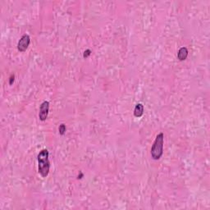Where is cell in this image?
I'll list each match as a JSON object with an SVG mask.
<instances>
[{
    "label": "cell",
    "instance_id": "7a4b0ae2",
    "mask_svg": "<svg viewBox=\"0 0 210 210\" xmlns=\"http://www.w3.org/2000/svg\"><path fill=\"white\" fill-rule=\"evenodd\" d=\"M164 133H159L156 136V139H155L154 142L151 148V156L154 160L159 159L163 155V153H164Z\"/></svg>",
    "mask_w": 210,
    "mask_h": 210
},
{
    "label": "cell",
    "instance_id": "9c48e42d",
    "mask_svg": "<svg viewBox=\"0 0 210 210\" xmlns=\"http://www.w3.org/2000/svg\"><path fill=\"white\" fill-rule=\"evenodd\" d=\"M10 79H11V80H10V81H9V84H10V85H12V81H14V76H11V78Z\"/></svg>",
    "mask_w": 210,
    "mask_h": 210
},
{
    "label": "cell",
    "instance_id": "6da1fadb",
    "mask_svg": "<svg viewBox=\"0 0 210 210\" xmlns=\"http://www.w3.org/2000/svg\"><path fill=\"white\" fill-rule=\"evenodd\" d=\"M50 163L49 160V151L43 149L38 154V169L39 173L43 177H46L49 173Z\"/></svg>",
    "mask_w": 210,
    "mask_h": 210
},
{
    "label": "cell",
    "instance_id": "8992f818",
    "mask_svg": "<svg viewBox=\"0 0 210 210\" xmlns=\"http://www.w3.org/2000/svg\"><path fill=\"white\" fill-rule=\"evenodd\" d=\"M144 113V106L142 103H138L134 109V115L136 117H141Z\"/></svg>",
    "mask_w": 210,
    "mask_h": 210
},
{
    "label": "cell",
    "instance_id": "ba28073f",
    "mask_svg": "<svg viewBox=\"0 0 210 210\" xmlns=\"http://www.w3.org/2000/svg\"><path fill=\"white\" fill-rule=\"evenodd\" d=\"M91 51L90 49H87V50H85V52H84V58H88L89 56L91 55Z\"/></svg>",
    "mask_w": 210,
    "mask_h": 210
},
{
    "label": "cell",
    "instance_id": "52a82bcc",
    "mask_svg": "<svg viewBox=\"0 0 210 210\" xmlns=\"http://www.w3.org/2000/svg\"><path fill=\"white\" fill-rule=\"evenodd\" d=\"M59 133L61 135H64L65 134V131H66V126L64 125V124H61V125L59 126Z\"/></svg>",
    "mask_w": 210,
    "mask_h": 210
},
{
    "label": "cell",
    "instance_id": "5b68a950",
    "mask_svg": "<svg viewBox=\"0 0 210 210\" xmlns=\"http://www.w3.org/2000/svg\"><path fill=\"white\" fill-rule=\"evenodd\" d=\"M187 56H188V50L186 47H182L181 48L177 53V58L179 60L183 61L185 59H186Z\"/></svg>",
    "mask_w": 210,
    "mask_h": 210
},
{
    "label": "cell",
    "instance_id": "277c9868",
    "mask_svg": "<svg viewBox=\"0 0 210 210\" xmlns=\"http://www.w3.org/2000/svg\"><path fill=\"white\" fill-rule=\"evenodd\" d=\"M30 42V38L29 35L25 34L22 35V37L21 38L18 44V49L20 52H24L27 49V48L29 46Z\"/></svg>",
    "mask_w": 210,
    "mask_h": 210
},
{
    "label": "cell",
    "instance_id": "3957f363",
    "mask_svg": "<svg viewBox=\"0 0 210 210\" xmlns=\"http://www.w3.org/2000/svg\"><path fill=\"white\" fill-rule=\"evenodd\" d=\"M49 103L48 101H44L40 105V113H39V117L41 121H45L49 115Z\"/></svg>",
    "mask_w": 210,
    "mask_h": 210
}]
</instances>
